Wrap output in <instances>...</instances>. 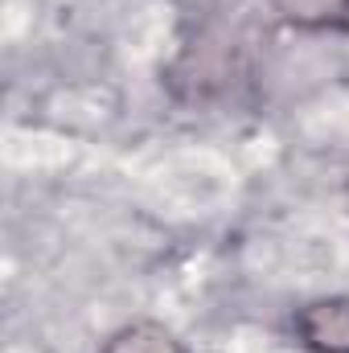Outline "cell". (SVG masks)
<instances>
[{
  "instance_id": "1",
  "label": "cell",
  "mask_w": 349,
  "mask_h": 353,
  "mask_svg": "<svg viewBox=\"0 0 349 353\" xmlns=\"http://www.w3.org/2000/svg\"><path fill=\"white\" fill-rule=\"evenodd\" d=\"M292 337L304 353H349V296H317L292 312Z\"/></svg>"
},
{
  "instance_id": "2",
  "label": "cell",
  "mask_w": 349,
  "mask_h": 353,
  "mask_svg": "<svg viewBox=\"0 0 349 353\" xmlns=\"http://www.w3.org/2000/svg\"><path fill=\"white\" fill-rule=\"evenodd\" d=\"M267 8L300 33H341L349 29V0H267Z\"/></svg>"
},
{
  "instance_id": "3",
  "label": "cell",
  "mask_w": 349,
  "mask_h": 353,
  "mask_svg": "<svg viewBox=\"0 0 349 353\" xmlns=\"http://www.w3.org/2000/svg\"><path fill=\"white\" fill-rule=\"evenodd\" d=\"M99 353H189V345L177 337L169 325H161V321H128V325H119L103 345Z\"/></svg>"
}]
</instances>
